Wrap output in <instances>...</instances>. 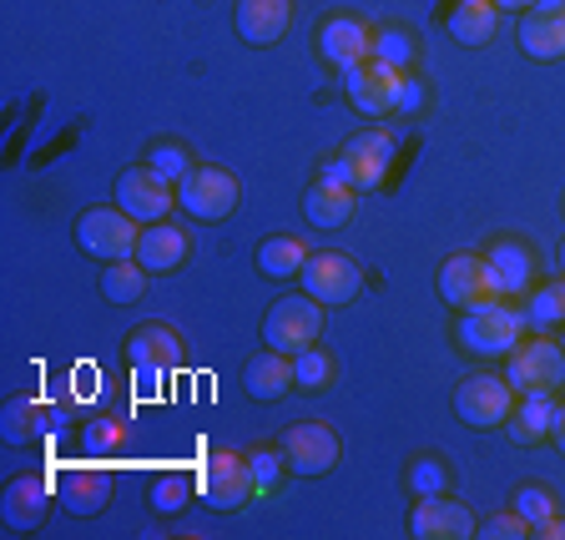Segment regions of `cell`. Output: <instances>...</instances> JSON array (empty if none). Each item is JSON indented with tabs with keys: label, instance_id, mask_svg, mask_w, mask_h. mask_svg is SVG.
I'll return each instance as SVG.
<instances>
[{
	"label": "cell",
	"instance_id": "3957f363",
	"mask_svg": "<svg viewBox=\"0 0 565 540\" xmlns=\"http://www.w3.org/2000/svg\"><path fill=\"white\" fill-rule=\"evenodd\" d=\"M76 243H82V253H92V258H102V263L137 258L141 223L121 208H92V212H82V223H76Z\"/></svg>",
	"mask_w": 565,
	"mask_h": 540
},
{
	"label": "cell",
	"instance_id": "6da1fadb",
	"mask_svg": "<svg viewBox=\"0 0 565 540\" xmlns=\"http://www.w3.org/2000/svg\"><path fill=\"white\" fill-rule=\"evenodd\" d=\"M525 324L530 318L510 304H484V308H470L459 318V343L475 353V359H505L520 339H525Z\"/></svg>",
	"mask_w": 565,
	"mask_h": 540
},
{
	"label": "cell",
	"instance_id": "ee69618b",
	"mask_svg": "<svg viewBox=\"0 0 565 540\" xmlns=\"http://www.w3.org/2000/svg\"><path fill=\"white\" fill-rule=\"evenodd\" d=\"M561 349H565V339H561Z\"/></svg>",
	"mask_w": 565,
	"mask_h": 540
},
{
	"label": "cell",
	"instance_id": "9c48e42d",
	"mask_svg": "<svg viewBox=\"0 0 565 540\" xmlns=\"http://www.w3.org/2000/svg\"><path fill=\"white\" fill-rule=\"evenodd\" d=\"M177 208H188L198 223H223L237 208V177L223 172V167H192L177 182Z\"/></svg>",
	"mask_w": 565,
	"mask_h": 540
},
{
	"label": "cell",
	"instance_id": "4dcf8cb0",
	"mask_svg": "<svg viewBox=\"0 0 565 540\" xmlns=\"http://www.w3.org/2000/svg\"><path fill=\"white\" fill-rule=\"evenodd\" d=\"M445 485H449V465L445 459H414L409 465V490L414 495H445Z\"/></svg>",
	"mask_w": 565,
	"mask_h": 540
},
{
	"label": "cell",
	"instance_id": "30bf717a",
	"mask_svg": "<svg viewBox=\"0 0 565 540\" xmlns=\"http://www.w3.org/2000/svg\"><path fill=\"white\" fill-rule=\"evenodd\" d=\"M117 208L131 212L141 227L167 223V212L177 208V182L157 177L152 167H127V172L117 177Z\"/></svg>",
	"mask_w": 565,
	"mask_h": 540
},
{
	"label": "cell",
	"instance_id": "5bb4252c",
	"mask_svg": "<svg viewBox=\"0 0 565 540\" xmlns=\"http://www.w3.org/2000/svg\"><path fill=\"white\" fill-rule=\"evenodd\" d=\"M399 92H404V71L388 61H364L359 71H349V102L364 117H388L399 112Z\"/></svg>",
	"mask_w": 565,
	"mask_h": 540
},
{
	"label": "cell",
	"instance_id": "ab89813d",
	"mask_svg": "<svg viewBox=\"0 0 565 540\" xmlns=\"http://www.w3.org/2000/svg\"><path fill=\"white\" fill-rule=\"evenodd\" d=\"M530 536H541V540H565V516H551V520H541V526L530 530Z\"/></svg>",
	"mask_w": 565,
	"mask_h": 540
},
{
	"label": "cell",
	"instance_id": "e0dca14e",
	"mask_svg": "<svg viewBox=\"0 0 565 540\" xmlns=\"http://www.w3.org/2000/svg\"><path fill=\"white\" fill-rule=\"evenodd\" d=\"M56 495L61 506L71 510V516H92V510L106 506V495H111V475L102 470V465H71V470L56 475Z\"/></svg>",
	"mask_w": 565,
	"mask_h": 540
},
{
	"label": "cell",
	"instance_id": "7bdbcfd3",
	"mask_svg": "<svg viewBox=\"0 0 565 540\" xmlns=\"http://www.w3.org/2000/svg\"><path fill=\"white\" fill-rule=\"evenodd\" d=\"M561 268H565V243H561Z\"/></svg>",
	"mask_w": 565,
	"mask_h": 540
},
{
	"label": "cell",
	"instance_id": "7402d4cb",
	"mask_svg": "<svg viewBox=\"0 0 565 540\" xmlns=\"http://www.w3.org/2000/svg\"><path fill=\"white\" fill-rule=\"evenodd\" d=\"M182 258H188V233H182V227H172V223H147L141 227L137 263L147 273H172Z\"/></svg>",
	"mask_w": 565,
	"mask_h": 540
},
{
	"label": "cell",
	"instance_id": "cb8c5ba5",
	"mask_svg": "<svg viewBox=\"0 0 565 540\" xmlns=\"http://www.w3.org/2000/svg\"><path fill=\"white\" fill-rule=\"evenodd\" d=\"M494 25H500V6L494 0H455V11H449V31L465 46H490Z\"/></svg>",
	"mask_w": 565,
	"mask_h": 540
},
{
	"label": "cell",
	"instance_id": "9a60e30c",
	"mask_svg": "<svg viewBox=\"0 0 565 540\" xmlns=\"http://www.w3.org/2000/svg\"><path fill=\"white\" fill-rule=\"evenodd\" d=\"M409 536L470 540V536H480V520L459 506V500H449V495H419V506H414V516H409Z\"/></svg>",
	"mask_w": 565,
	"mask_h": 540
},
{
	"label": "cell",
	"instance_id": "e575fe53",
	"mask_svg": "<svg viewBox=\"0 0 565 540\" xmlns=\"http://www.w3.org/2000/svg\"><path fill=\"white\" fill-rule=\"evenodd\" d=\"M374 61H388V66H409L414 61V41L404 31H374Z\"/></svg>",
	"mask_w": 565,
	"mask_h": 540
},
{
	"label": "cell",
	"instance_id": "7a4b0ae2",
	"mask_svg": "<svg viewBox=\"0 0 565 540\" xmlns=\"http://www.w3.org/2000/svg\"><path fill=\"white\" fill-rule=\"evenodd\" d=\"M318 333H323V304L308 294H288L278 298V304L268 308V318H263V343L278 353H303L318 343Z\"/></svg>",
	"mask_w": 565,
	"mask_h": 540
},
{
	"label": "cell",
	"instance_id": "b9f144b4",
	"mask_svg": "<svg viewBox=\"0 0 565 540\" xmlns=\"http://www.w3.org/2000/svg\"><path fill=\"white\" fill-rule=\"evenodd\" d=\"M551 435H555V445L565 449V404H561V410H555V430H551Z\"/></svg>",
	"mask_w": 565,
	"mask_h": 540
},
{
	"label": "cell",
	"instance_id": "d6986e66",
	"mask_svg": "<svg viewBox=\"0 0 565 540\" xmlns=\"http://www.w3.org/2000/svg\"><path fill=\"white\" fill-rule=\"evenodd\" d=\"M127 359L141 369V374H157V369H177V364H182V339L167 329L162 318H152V324H141V329L127 339Z\"/></svg>",
	"mask_w": 565,
	"mask_h": 540
},
{
	"label": "cell",
	"instance_id": "8d00e7d4",
	"mask_svg": "<svg viewBox=\"0 0 565 540\" xmlns=\"http://www.w3.org/2000/svg\"><path fill=\"white\" fill-rule=\"evenodd\" d=\"M147 167H152L157 177H167V182H182V177L192 172L182 147H152V152H147Z\"/></svg>",
	"mask_w": 565,
	"mask_h": 540
},
{
	"label": "cell",
	"instance_id": "60d3db41",
	"mask_svg": "<svg viewBox=\"0 0 565 540\" xmlns=\"http://www.w3.org/2000/svg\"><path fill=\"white\" fill-rule=\"evenodd\" d=\"M500 11H530V6H541V0H494Z\"/></svg>",
	"mask_w": 565,
	"mask_h": 540
},
{
	"label": "cell",
	"instance_id": "83f0119b",
	"mask_svg": "<svg viewBox=\"0 0 565 540\" xmlns=\"http://www.w3.org/2000/svg\"><path fill=\"white\" fill-rule=\"evenodd\" d=\"M147 278H152V273L141 268L137 258L106 263V273H102V298H106V304H137V298L147 294Z\"/></svg>",
	"mask_w": 565,
	"mask_h": 540
},
{
	"label": "cell",
	"instance_id": "ffe728a7",
	"mask_svg": "<svg viewBox=\"0 0 565 540\" xmlns=\"http://www.w3.org/2000/svg\"><path fill=\"white\" fill-rule=\"evenodd\" d=\"M484 263H490L494 278H500V294H525L530 283H535V247L530 243L500 237V243H490Z\"/></svg>",
	"mask_w": 565,
	"mask_h": 540
},
{
	"label": "cell",
	"instance_id": "277c9868",
	"mask_svg": "<svg viewBox=\"0 0 565 540\" xmlns=\"http://www.w3.org/2000/svg\"><path fill=\"white\" fill-rule=\"evenodd\" d=\"M455 414L470 430H500L515 414V384L505 374H470L455 389Z\"/></svg>",
	"mask_w": 565,
	"mask_h": 540
},
{
	"label": "cell",
	"instance_id": "4fadbf2b",
	"mask_svg": "<svg viewBox=\"0 0 565 540\" xmlns=\"http://www.w3.org/2000/svg\"><path fill=\"white\" fill-rule=\"evenodd\" d=\"M318 56L349 76L364 61H374V31L364 21H353V15H329V21L318 25Z\"/></svg>",
	"mask_w": 565,
	"mask_h": 540
},
{
	"label": "cell",
	"instance_id": "5b68a950",
	"mask_svg": "<svg viewBox=\"0 0 565 540\" xmlns=\"http://www.w3.org/2000/svg\"><path fill=\"white\" fill-rule=\"evenodd\" d=\"M298 283H303V294L318 298L323 308H339V304H353V298H359V288H364V268H359L349 253L323 247V253H308Z\"/></svg>",
	"mask_w": 565,
	"mask_h": 540
},
{
	"label": "cell",
	"instance_id": "8fae6325",
	"mask_svg": "<svg viewBox=\"0 0 565 540\" xmlns=\"http://www.w3.org/2000/svg\"><path fill=\"white\" fill-rule=\"evenodd\" d=\"M339 162L349 167V188H353V192L384 188L388 167H394V137H388L384 127L359 131V137H349V147L339 152Z\"/></svg>",
	"mask_w": 565,
	"mask_h": 540
},
{
	"label": "cell",
	"instance_id": "d590c367",
	"mask_svg": "<svg viewBox=\"0 0 565 540\" xmlns=\"http://www.w3.org/2000/svg\"><path fill=\"white\" fill-rule=\"evenodd\" d=\"M247 465H253V485H258V495H268L282 475V449H247Z\"/></svg>",
	"mask_w": 565,
	"mask_h": 540
},
{
	"label": "cell",
	"instance_id": "484cf974",
	"mask_svg": "<svg viewBox=\"0 0 565 540\" xmlns=\"http://www.w3.org/2000/svg\"><path fill=\"white\" fill-rule=\"evenodd\" d=\"M46 495H51V485L35 480V475L11 480V485H6V520H11L15 530H31L35 520L46 516Z\"/></svg>",
	"mask_w": 565,
	"mask_h": 540
},
{
	"label": "cell",
	"instance_id": "1f68e13d",
	"mask_svg": "<svg viewBox=\"0 0 565 540\" xmlns=\"http://www.w3.org/2000/svg\"><path fill=\"white\" fill-rule=\"evenodd\" d=\"M294 379L303 389H323L333 379V359H329V353H318V349L294 353Z\"/></svg>",
	"mask_w": 565,
	"mask_h": 540
},
{
	"label": "cell",
	"instance_id": "4316f807",
	"mask_svg": "<svg viewBox=\"0 0 565 540\" xmlns=\"http://www.w3.org/2000/svg\"><path fill=\"white\" fill-rule=\"evenodd\" d=\"M555 410H561V404H555L551 394H520L515 414H510V430H515L520 445H535V440L551 435V430H555Z\"/></svg>",
	"mask_w": 565,
	"mask_h": 540
},
{
	"label": "cell",
	"instance_id": "f35d334b",
	"mask_svg": "<svg viewBox=\"0 0 565 540\" xmlns=\"http://www.w3.org/2000/svg\"><path fill=\"white\" fill-rule=\"evenodd\" d=\"M414 106H424V86L414 82V76H404V92H399V112H414Z\"/></svg>",
	"mask_w": 565,
	"mask_h": 540
},
{
	"label": "cell",
	"instance_id": "ac0fdd59",
	"mask_svg": "<svg viewBox=\"0 0 565 540\" xmlns=\"http://www.w3.org/2000/svg\"><path fill=\"white\" fill-rule=\"evenodd\" d=\"M233 21L247 46H273L294 25V0H237Z\"/></svg>",
	"mask_w": 565,
	"mask_h": 540
},
{
	"label": "cell",
	"instance_id": "d6a6232c",
	"mask_svg": "<svg viewBox=\"0 0 565 540\" xmlns=\"http://www.w3.org/2000/svg\"><path fill=\"white\" fill-rule=\"evenodd\" d=\"M127 445V424L121 420H92L86 424V455H111Z\"/></svg>",
	"mask_w": 565,
	"mask_h": 540
},
{
	"label": "cell",
	"instance_id": "44dd1931",
	"mask_svg": "<svg viewBox=\"0 0 565 540\" xmlns=\"http://www.w3.org/2000/svg\"><path fill=\"white\" fill-rule=\"evenodd\" d=\"M359 192L349 188V182H329V177H318L313 188H308V198H303V218L313 227H343L353 218V208H359Z\"/></svg>",
	"mask_w": 565,
	"mask_h": 540
},
{
	"label": "cell",
	"instance_id": "f546056e",
	"mask_svg": "<svg viewBox=\"0 0 565 540\" xmlns=\"http://www.w3.org/2000/svg\"><path fill=\"white\" fill-rule=\"evenodd\" d=\"M530 324H565V278L561 283H541L530 294Z\"/></svg>",
	"mask_w": 565,
	"mask_h": 540
},
{
	"label": "cell",
	"instance_id": "f1b7e54d",
	"mask_svg": "<svg viewBox=\"0 0 565 540\" xmlns=\"http://www.w3.org/2000/svg\"><path fill=\"white\" fill-rule=\"evenodd\" d=\"M192 495V475L188 470H162L152 480V490H147V500H152L157 516H167V510H182Z\"/></svg>",
	"mask_w": 565,
	"mask_h": 540
},
{
	"label": "cell",
	"instance_id": "d4e9b609",
	"mask_svg": "<svg viewBox=\"0 0 565 540\" xmlns=\"http://www.w3.org/2000/svg\"><path fill=\"white\" fill-rule=\"evenodd\" d=\"M303 263H308V243L303 237H294V233H273V237H263L258 243V268L268 273V278H278V283L298 278Z\"/></svg>",
	"mask_w": 565,
	"mask_h": 540
},
{
	"label": "cell",
	"instance_id": "2e32d148",
	"mask_svg": "<svg viewBox=\"0 0 565 540\" xmlns=\"http://www.w3.org/2000/svg\"><path fill=\"white\" fill-rule=\"evenodd\" d=\"M520 51L530 61H561L565 56V0H541L520 15Z\"/></svg>",
	"mask_w": 565,
	"mask_h": 540
},
{
	"label": "cell",
	"instance_id": "603a6c76",
	"mask_svg": "<svg viewBox=\"0 0 565 540\" xmlns=\"http://www.w3.org/2000/svg\"><path fill=\"white\" fill-rule=\"evenodd\" d=\"M243 384H247V394H253V400H278V394H288V384H298V379H294V353L263 349L258 359H247Z\"/></svg>",
	"mask_w": 565,
	"mask_h": 540
},
{
	"label": "cell",
	"instance_id": "7c38bea8",
	"mask_svg": "<svg viewBox=\"0 0 565 540\" xmlns=\"http://www.w3.org/2000/svg\"><path fill=\"white\" fill-rule=\"evenodd\" d=\"M282 465L294 475H329L333 465H339V435H333L329 424H294L288 435H282Z\"/></svg>",
	"mask_w": 565,
	"mask_h": 540
},
{
	"label": "cell",
	"instance_id": "52a82bcc",
	"mask_svg": "<svg viewBox=\"0 0 565 540\" xmlns=\"http://www.w3.org/2000/svg\"><path fill=\"white\" fill-rule=\"evenodd\" d=\"M198 490L212 510H237V506H247V495H258V485H253L247 455H237V449H212L198 470Z\"/></svg>",
	"mask_w": 565,
	"mask_h": 540
},
{
	"label": "cell",
	"instance_id": "8992f818",
	"mask_svg": "<svg viewBox=\"0 0 565 540\" xmlns=\"http://www.w3.org/2000/svg\"><path fill=\"white\" fill-rule=\"evenodd\" d=\"M439 298L449 308H459V314H470V308H484L500 298V278H494V268L480 253H455L439 268Z\"/></svg>",
	"mask_w": 565,
	"mask_h": 540
},
{
	"label": "cell",
	"instance_id": "74e56055",
	"mask_svg": "<svg viewBox=\"0 0 565 540\" xmlns=\"http://www.w3.org/2000/svg\"><path fill=\"white\" fill-rule=\"evenodd\" d=\"M480 536L490 540H530V520L520 510H505V516H490V526H480Z\"/></svg>",
	"mask_w": 565,
	"mask_h": 540
},
{
	"label": "cell",
	"instance_id": "836d02e7",
	"mask_svg": "<svg viewBox=\"0 0 565 540\" xmlns=\"http://www.w3.org/2000/svg\"><path fill=\"white\" fill-rule=\"evenodd\" d=\"M515 510L530 520V530L541 526V520H551L555 516V495L545 490V485H520V495H515Z\"/></svg>",
	"mask_w": 565,
	"mask_h": 540
},
{
	"label": "cell",
	"instance_id": "ba28073f",
	"mask_svg": "<svg viewBox=\"0 0 565 540\" xmlns=\"http://www.w3.org/2000/svg\"><path fill=\"white\" fill-rule=\"evenodd\" d=\"M505 359V379L515 384V394H551L565 379V349L555 339H520Z\"/></svg>",
	"mask_w": 565,
	"mask_h": 540
}]
</instances>
